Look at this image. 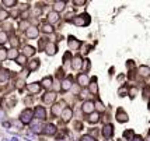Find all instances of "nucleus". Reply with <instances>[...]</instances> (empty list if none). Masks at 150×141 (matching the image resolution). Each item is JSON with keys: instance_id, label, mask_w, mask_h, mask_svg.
Listing matches in <instances>:
<instances>
[{"instance_id": "nucleus-1", "label": "nucleus", "mask_w": 150, "mask_h": 141, "mask_svg": "<svg viewBox=\"0 0 150 141\" xmlns=\"http://www.w3.org/2000/svg\"><path fill=\"white\" fill-rule=\"evenodd\" d=\"M73 24L77 27L88 25V24H90V17H88L87 14H81V15H79V17H76V18L73 20Z\"/></svg>"}, {"instance_id": "nucleus-2", "label": "nucleus", "mask_w": 150, "mask_h": 141, "mask_svg": "<svg viewBox=\"0 0 150 141\" xmlns=\"http://www.w3.org/2000/svg\"><path fill=\"white\" fill-rule=\"evenodd\" d=\"M33 116H34V112L31 109H25L23 113H21V116H20V120H21V123H24V124H30L31 123V120H33Z\"/></svg>"}, {"instance_id": "nucleus-3", "label": "nucleus", "mask_w": 150, "mask_h": 141, "mask_svg": "<svg viewBox=\"0 0 150 141\" xmlns=\"http://www.w3.org/2000/svg\"><path fill=\"white\" fill-rule=\"evenodd\" d=\"M31 131L35 133V134H39V133H42L44 131V124L41 120H37V122L31 123Z\"/></svg>"}, {"instance_id": "nucleus-4", "label": "nucleus", "mask_w": 150, "mask_h": 141, "mask_svg": "<svg viewBox=\"0 0 150 141\" xmlns=\"http://www.w3.org/2000/svg\"><path fill=\"white\" fill-rule=\"evenodd\" d=\"M34 116H35L38 120H44V119L46 117L45 109H44L42 106H37V108H35V110H34Z\"/></svg>"}, {"instance_id": "nucleus-5", "label": "nucleus", "mask_w": 150, "mask_h": 141, "mask_svg": "<svg viewBox=\"0 0 150 141\" xmlns=\"http://www.w3.org/2000/svg\"><path fill=\"white\" fill-rule=\"evenodd\" d=\"M112 134H114V126L112 124H105L104 128H103V135L105 138H111Z\"/></svg>"}, {"instance_id": "nucleus-6", "label": "nucleus", "mask_w": 150, "mask_h": 141, "mask_svg": "<svg viewBox=\"0 0 150 141\" xmlns=\"http://www.w3.org/2000/svg\"><path fill=\"white\" fill-rule=\"evenodd\" d=\"M83 112L84 113H93L94 112V102H91V101H87V102L83 103Z\"/></svg>"}, {"instance_id": "nucleus-7", "label": "nucleus", "mask_w": 150, "mask_h": 141, "mask_svg": "<svg viewBox=\"0 0 150 141\" xmlns=\"http://www.w3.org/2000/svg\"><path fill=\"white\" fill-rule=\"evenodd\" d=\"M117 120L119 123H126L129 119H128V115L125 113L122 109H118V113H117Z\"/></svg>"}, {"instance_id": "nucleus-8", "label": "nucleus", "mask_w": 150, "mask_h": 141, "mask_svg": "<svg viewBox=\"0 0 150 141\" xmlns=\"http://www.w3.org/2000/svg\"><path fill=\"white\" fill-rule=\"evenodd\" d=\"M77 81H79V84H80L81 87H86V85H88V76L84 74V73H81V74H79Z\"/></svg>"}, {"instance_id": "nucleus-9", "label": "nucleus", "mask_w": 150, "mask_h": 141, "mask_svg": "<svg viewBox=\"0 0 150 141\" xmlns=\"http://www.w3.org/2000/svg\"><path fill=\"white\" fill-rule=\"evenodd\" d=\"M81 66H83V60H81V58H80V56H76L72 62V67L74 69V70H79V69H81Z\"/></svg>"}, {"instance_id": "nucleus-10", "label": "nucleus", "mask_w": 150, "mask_h": 141, "mask_svg": "<svg viewBox=\"0 0 150 141\" xmlns=\"http://www.w3.org/2000/svg\"><path fill=\"white\" fill-rule=\"evenodd\" d=\"M72 109L70 108H66V109L62 110V119L65 120V122H69L70 119H72Z\"/></svg>"}, {"instance_id": "nucleus-11", "label": "nucleus", "mask_w": 150, "mask_h": 141, "mask_svg": "<svg viewBox=\"0 0 150 141\" xmlns=\"http://www.w3.org/2000/svg\"><path fill=\"white\" fill-rule=\"evenodd\" d=\"M27 88H28L30 92L37 94V92H39V90H41V85H39L38 83H33V84H28V85H27Z\"/></svg>"}, {"instance_id": "nucleus-12", "label": "nucleus", "mask_w": 150, "mask_h": 141, "mask_svg": "<svg viewBox=\"0 0 150 141\" xmlns=\"http://www.w3.org/2000/svg\"><path fill=\"white\" fill-rule=\"evenodd\" d=\"M27 36L28 38H37L38 36V28H35V27H31V28H28L27 29Z\"/></svg>"}, {"instance_id": "nucleus-13", "label": "nucleus", "mask_w": 150, "mask_h": 141, "mask_svg": "<svg viewBox=\"0 0 150 141\" xmlns=\"http://www.w3.org/2000/svg\"><path fill=\"white\" fill-rule=\"evenodd\" d=\"M55 99H56V94L55 92H48L44 96V102H46V103H52Z\"/></svg>"}, {"instance_id": "nucleus-14", "label": "nucleus", "mask_w": 150, "mask_h": 141, "mask_svg": "<svg viewBox=\"0 0 150 141\" xmlns=\"http://www.w3.org/2000/svg\"><path fill=\"white\" fill-rule=\"evenodd\" d=\"M79 46H80V42H79L77 39H74L73 36H70V38H69V48H70L72 51H76Z\"/></svg>"}, {"instance_id": "nucleus-15", "label": "nucleus", "mask_w": 150, "mask_h": 141, "mask_svg": "<svg viewBox=\"0 0 150 141\" xmlns=\"http://www.w3.org/2000/svg\"><path fill=\"white\" fill-rule=\"evenodd\" d=\"M44 133H45L46 135H53L56 133V127H55L53 124H48V126L44 128Z\"/></svg>"}, {"instance_id": "nucleus-16", "label": "nucleus", "mask_w": 150, "mask_h": 141, "mask_svg": "<svg viewBox=\"0 0 150 141\" xmlns=\"http://www.w3.org/2000/svg\"><path fill=\"white\" fill-rule=\"evenodd\" d=\"M90 85V92H93V94H97L98 92V87H97V78L94 77L91 80V83L88 84Z\"/></svg>"}, {"instance_id": "nucleus-17", "label": "nucleus", "mask_w": 150, "mask_h": 141, "mask_svg": "<svg viewBox=\"0 0 150 141\" xmlns=\"http://www.w3.org/2000/svg\"><path fill=\"white\" fill-rule=\"evenodd\" d=\"M65 6H66L65 1H55V6H53V8H55V13L62 11V10L65 8Z\"/></svg>"}, {"instance_id": "nucleus-18", "label": "nucleus", "mask_w": 150, "mask_h": 141, "mask_svg": "<svg viewBox=\"0 0 150 141\" xmlns=\"http://www.w3.org/2000/svg\"><path fill=\"white\" fill-rule=\"evenodd\" d=\"M59 20V14L58 13H55V11H52V13H49L48 14V21L51 22V24H53V22H56Z\"/></svg>"}, {"instance_id": "nucleus-19", "label": "nucleus", "mask_w": 150, "mask_h": 141, "mask_svg": "<svg viewBox=\"0 0 150 141\" xmlns=\"http://www.w3.org/2000/svg\"><path fill=\"white\" fill-rule=\"evenodd\" d=\"M98 120H100V113H97V112L90 113V116H88V122L90 123H97Z\"/></svg>"}, {"instance_id": "nucleus-20", "label": "nucleus", "mask_w": 150, "mask_h": 141, "mask_svg": "<svg viewBox=\"0 0 150 141\" xmlns=\"http://www.w3.org/2000/svg\"><path fill=\"white\" fill-rule=\"evenodd\" d=\"M46 53L51 55V56L55 55V53H56V45H55V43H49V45L46 46Z\"/></svg>"}, {"instance_id": "nucleus-21", "label": "nucleus", "mask_w": 150, "mask_h": 141, "mask_svg": "<svg viewBox=\"0 0 150 141\" xmlns=\"http://www.w3.org/2000/svg\"><path fill=\"white\" fill-rule=\"evenodd\" d=\"M70 87H72V80H70V78H67V80H65V81L62 83V91L70 90Z\"/></svg>"}, {"instance_id": "nucleus-22", "label": "nucleus", "mask_w": 150, "mask_h": 141, "mask_svg": "<svg viewBox=\"0 0 150 141\" xmlns=\"http://www.w3.org/2000/svg\"><path fill=\"white\" fill-rule=\"evenodd\" d=\"M34 53H35V49H34L33 46H25L24 48V56H33Z\"/></svg>"}, {"instance_id": "nucleus-23", "label": "nucleus", "mask_w": 150, "mask_h": 141, "mask_svg": "<svg viewBox=\"0 0 150 141\" xmlns=\"http://www.w3.org/2000/svg\"><path fill=\"white\" fill-rule=\"evenodd\" d=\"M41 84H42L45 88H49V87L52 85V78H51V77H45L44 80H42V83H41Z\"/></svg>"}, {"instance_id": "nucleus-24", "label": "nucleus", "mask_w": 150, "mask_h": 141, "mask_svg": "<svg viewBox=\"0 0 150 141\" xmlns=\"http://www.w3.org/2000/svg\"><path fill=\"white\" fill-rule=\"evenodd\" d=\"M139 71H140V74H142V76H144V77L150 76V69H149V67H146V66H142V67L139 69Z\"/></svg>"}, {"instance_id": "nucleus-25", "label": "nucleus", "mask_w": 150, "mask_h": 141, "mask_svg": "<svg viewBox=\"0 0 150 141\" xmlns=\"http://www.w3.org/2000/svg\"><path fill=\"white\" fill-rule=\"evenodd\" d=\"M7 58L8 59H17L18 58V52L16 51V49H10V52L7 53Z\"/></svg>"}, {"instance_id": "nucleus-26", "label": "nucleus", "mask_w": 150, "mask_h": 141, "mask_svg": "<svg viewBox=\"0 0 150 141\" xmlns=\"http://www.w3.org/2000/svg\"><path fill=\"white\" fill-rule=\"evenodd\" d=\"M52 113L55 116H59L60 113H62V108H60V105H55V106H52Z\"/></svg>"}, {"instance_id": "nucleus-27", "label": "nucleus", "mask_w": 150, "mask_h": 141, "mask_svg": "<svg viewBox=\"0 0 150 141\" xmlns=\"http://www.w3.org/2000/svg\"><path fill=\"white\" fill-rule=\"evenodd\" d=\"M42 31L46 34H51V32H53V28L51 24H45V25H42Z\"/></svg>"}, {"instance_id": "nucleus-28", "label": "nucleus", "mask_w": 150, "mask_h": 141, "mask_svg": "<svg viewBox=\"0 0 150 141\" xmlns=\"http://www.w3.org/2000/svg\"><path fill=\"white\" fill-rule=\"evenodd\" d=\"M38 66H39V60H33L31 63L28 64L30 70H35V69H38Z\"/></svg>"}, {"instance_id": "nucleus-29", "label": "nucleus", "mask_w": 150, "mask_h": 141, "mask_svg": "<svg viewBox=\"0 0 150 141\" xmlns=\"http://www.w3.org/2000/svg\"><path fill=\"white\" fill-rule=\"evenodd\" d=\"M6 42H7V34L4 31H1L0 32V45H3Z\"/></svg>"}, {"instance_id": "nucleus-30", "label": "nucleus", "mask_w": 150, "mask_h": 141, "mask_svg": "<svg viewBox=\"0 0 150 141\" xmlns=\"http://www.w3.org/2000/svg\"><path fill=\"white\" fill-rule=\"evenodd\" d=\"M8 80V73L7 71H0V83L1 81H7Z\"/></svg>"}, {"instance_id": "nucleus-31", "label": "nucleus", "mask_w": 150, "mask_h": 141, "mask_svg": "<svg viewBox=\"0 0 150 141\" xmlns=\"http://www.w3.org/2000/svg\"><path fill=\"white\" fill-rule=\"evenodd\" d=\"M124 137L125 138H126V140H128V138H133V130H126V131H125L124 133Z\"/></svg>"}, {"instance_id": "nucleus-32", "label": "nucleus", "mask_w": 150, "mask_h": 141, "mask_svg": "<svg viewBox=\"0 0 150 141\" xmlns=\"http://www.w3.org/2000/svg\"><path fill=\"white\" fill-rule=\"evenodd\" d=\"M3 4L7 6V7H13L14 4H16V0H4V1H3Z\"/></svg>"}, {"instance_id": "nucleus-33", "label": "nucleus", "mask_w": 150, "mask_h": 141, "mask_svg": "<svg viewBox=\"0 0 150 141\" xmlns=\"http://www.w3.org/2000/svg\"><path fill=\"white\" fill-rule=\"evenodd\" d=\"M17 63H18V64H24V63H25V56H24V55L18 56V58H17Z\"/></svg>"}, {"instance_id": "nucleus-34", "label": "nucleus", "mask_w": 150, "mask_h": 141, "mask_svg": "<svg viewBox=\"0 0 150 141\" xmlns=\"http://www.w3.org/2000/svg\"><path fill=\"white\" fill-rule=\"evenodd\" d=\"M81 141H97V140L93 138L91 135H83V137H81Z\"/></svg>"}, {"instance_id": "nucleus-35", "label": "nucleus", "mask_w": 150, "mask_h": 141, "mask_svg": "<svg viewBox=\"0 0 150 141\" xmlns=\"http://www.w3.org/2000/svg\"><path fill=\"white\" fill-rule=\"evenodd\" d=\"M7 15H8V14H7L6 11H3V10L0 11V20H6V18H7Z\"/></svg>"}, {"instance_id": "nucleus-36", "label": "nucleus", "mask_w": 150, "mask_h": 141, "mask_svg": "<svg viewBox=\"0 0 150 141\" xmlns=\"http://www.w3.org/2000/svg\"><path fill=\"white\" fill-rule=\"evenodd\" d=\"M74 4H76V6H83V4H86V1L84 0H76Z\"/></svg>"}, {"instance_id": "nucleus-37", "label": "nucleus", "mask_w": 150, "mask_h": 141, "mask_svg": "<svg viewBox=\"0 0 150 141\" xmlns=\"http://www.w3.org/2000/svg\"><path fill=\"white\" fill-rule=\"evenodd\" d=\"M4 58H7L6 52H4V51H0V60H1V59H4Z\"/></svg>"}, {"instance_id": "nucleus-38", "label": "nucleus", "mask_w": 150, "mask_h": 141, "mask_svg": "<svg viewBox=\"0 0 150 141\" xmlns=\"http://www.w3.org/2000/svg\"><path fill=\"white\" fill-rule=\"evenodd\" d=\"M132 141H143V138H142L140 135H136V137H133V138H132Z\"/></svg>"}, {"instance_id": "nucleus-39", "label": "nucleus", "mask_w": 150, "mask_h": 141, "mask_svg": "<svg viewBox=\"0 0 150 141\" xmlns=\"http://www.w3.org/2000/svg\"><path fill=\"white\" fill-rule=\"evenodd\" d=\"M125 94H126V90H125V88L124 90H119V95L121 96H125Z\"/></svg>"}, {"instance_id": "nucleus-40", "label": "nucleus", "mask_w": 150, "mask_h": 141, "mask_svg": "<svg viewBox=\"0 0 150 141\" xmlns=\"http://www.w3.org/2000/svg\"><path fill=\"white\" fill-rule=\"evenodd\" d=\"M118 80H119V81H124L125 77H124V76H119V77H118Z\"/></svg>"}, {"instance_id": "nucleus-41", "label": "nucleus", "mask_w": 150, "mask_h": 141, "mask_svg": "<svg viewBox=\"0 0 150 141\" xmlns=\"http://www.w3.org/2000/svg\"><path fill=\"white\" fill-rule=\"evenodd\" d=\"M11 141H18V138H17V137H13V138H11Z\"/></svg>"}, {"instance_id": "nucleus-42", "label": "nucleus", "mask_w": 150, "mask_h": 141, "mask_svg": "<svg viewBox=\"0 0 150 141\" xmlns=\"http://www.w3.org/2000/svg\"><path fill=\"white\" fill-rule=\"evenodd\" d=\"M1 141H7V140H6V138H4V140H1Z\"/></svg>"}, {"instance_id": "nucleus-43", "label": "nucleus", "mask_w": 150, "mask_h": 141, "mask_svg": "<svg viewBox=\"0 0 150 141\" xmlns=\"http://www.w3.org/2000/svg\"><path fill=\"white\" fill-rule=\"evenodd\" d=\"M149 105H150V101H149Z\"/></svg>"}]
</instances>
